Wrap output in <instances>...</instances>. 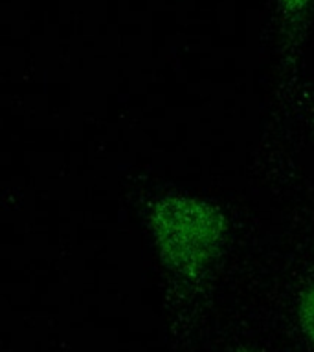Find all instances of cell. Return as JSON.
I'll use <instances>...</instances> for the list:
<instances>
[{"label":"cell","mask_w":314,"mask_h":352,"mask_svg":"<svg viewBox=\"0 0 314 352\" xmlns=\"http://www.w3.org/2000/svg\"><path fill=\"white\" fill-rule=\"evenodd\" d=\"M222 228L217 209L189 198H169L154 213L160 248L182 272H195L208 263L219 246Z\"/></svg>","instance_id":"6da1fadb"},{"label":"cell","mask_w":314,"mask_h":352,"mask_svg":"<svg viewBox=\"0 0 314 352\" xmlns=\"http://www.w3.org/2000/svg\"><path fill=\"white\" fill-rule=\"evenodd\" d=\"M300 321L303 330L314 340V285L305 292L300 305Z\"/></svg>","instance_id":"7a4b0ae2"},{"label":"cell","mask_w":314,"mask_h":352,"mask_svg":"<svg viewBox=\"0 0 314 352\" xmlns=\"http://www.w3.org/2000/svg\"><path fill=\"white\" fill-rule=\"evenodd\" d=\"M308 2H311V0H281V4L285 6L286 10H291V11L302 10V8H305Z\"/></svg>","instance_id":"3957f363"}]
</instances>
